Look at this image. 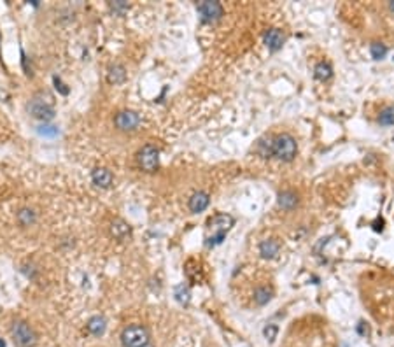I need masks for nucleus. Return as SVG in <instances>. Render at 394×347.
Instances as JSON below:
<instances>
[{"instance_id":"nucleus-1","label":"nucleus","mask_w":394,"mask_h":347,"mask_svg":"<svg viewBox=\"0 0 394 347\" xmlns=\"http://www.w3.org/2000/svg\"><path fill=\"white\" fill-rule=\"evenodd\" d=\"M233 223H235V219L230 214H215L214 217H211L209 219V228L214 231V235L207 239V246H217V244L223 242L224 237H226V231L231 228Z\"/></svg>"},{"instance_id":"nucleus-2","label":"nucleus","mask_w":394,"mask_h":347,"mask_svg":"<svg viewBox=\"0 0 394 347\" xmlns=\"http://www.w3.org/2000/svg\"><path fill=\"white\" fill-rule=\"evenodd\" d=\"M296 140L289 133L273 137V156H277L282 162H291L296 156Z\"/></svg>"},{"instance_id":"nucleus-3","label":"nucleus","mask_w":394,"mask_h":347,"mask_svg":"<svg viewBox=\"0 0 394 347\" xmlns=\"http://www.w3.org/2000/svg\"><path fill=\"white\" fill-rule=\"evenodd\" d=\"M121 342L125 347H146L149 344L148 330L140 325L126 326L121 333Z\"/></svg>"},{"instance_id":"nucleus-4","label":"nucleus","mask_w":394,"mask_h":347,"mask_svg":"<svg viewBox=\"0 0 394 347\" xmlns=\"http://www.w3.org/2000/svg\"><path fill=\"white\" fill-rule=\"evenodd\" d=\"M11 333H13L14 342L18 344L19 347H32L37 342L35 331H33L27 323H23V321H16V323H14Z\"/></svg>"},{"instance_id":"nucleus-5","label":"nucleus","mask_w":394,"mask_h":347,"mask_svg":"<svg viewBox=\"0 0 394 347\" xmlns=\"http://www.w3.org/2000/svg\"><path fill=\"white\" fill-rule=\"evenodd\" d=\"M139 163L146 172H154L158 168V165H160V153H158V149L151 144L144 146L139 153Z\"/></svg>"},{"instance_id":"nucleus-6","label":"nucleus","mask_w":394,"mask_h":347,"mask_svg":"<svg viewBox=\"0 0 394 347\" xmlns=\"http://www.w3.org/2000/svg\"><path fill=\"white\" fill-rule=\"evenodd\" d=\"M198 16L202 19L203 23H212V21H217L224 14L223 5L219 2H202L198 4Z\"/></svg>"},{"instance_id":"nucleus-7","label":"nucleus","mask_w":394,"mask_h":347,"mask_svg":"<svg viewBox=\"0 0 394 347\" xmlns=\"http://www.w3.org/2000/svg\"><path fill=\"white\" fill-rule=\"evenodd\" d=\"M140 125V117L137 113H133V111H123V113H119L116 116V126L119 128V130H135L137 126Z\"/></svg>"},{"instance_id":"nucleus-8","label":"nucleus","mask_w":394,"mask_h":347,"mask_svg":"<svg viewBox=\"0 0 394 347\" xmlns=\"http://www.w3.org/2000/svg\"><path fill=\"white\" fill-rule=\"evenodd\" d=\"M284 41H286V37H284V33L279 30V28H270V30L264 33V42H266L270 51H279L282 48Z\"/></svg>"},{"instance_id":"nucleus-9","label":"nucleus","mask_w":394,"mask_h":347,"mask_svg":"<svg viewBox=\"0 0 394 347\" xmlns=\"http://www.w3.org/2000/svg\"><path fill=\"white\" fill-rule=\"evenodd\" d=\"M209 202H211L209 195L203 193V191H198L189 198V209H191V212H202L209 207Z\"/></svg>"},{"instance_id":"nucleus-10","label":"nucleus","mask_w":394,"mask_h":347,"mask_svg":"<svg viewBox=\"0 0 394 347\" xmlns=\"http://www.w3.org/2000/svg\"><path fill=\"white\" fill-rule=\"evenodd\" d=\"M91 179L100 188H109L112 184V174L107 168H95L93 174H91Z\"/></svg>"},{"instance_id":"nucleus-11","label":"nucleus","mask_w":394,"mask_h":347,"mask_svg":"<svg viewBox=\"0 0 394 347\" xmlns=\"http://www.w3.org/2000/svg\"><path fill=\"white\" fill-rule=\"evenodd\" d=\"M279 251H280V244L277 242V240H264L263 244L260 246V252L261 256L266 258V260H272V258H275L279 254Z\"/></svg>"},{"instance_id":"nucleus-12","label":"nucleus","mask_w":394,"mask_h":347,"mask_svg":"<svg viewBox=\"0 0 394 347\" xmlns=\"http://www.w3.org/2000/svg\"><path fill=\"white\" fill-rule=\"evenodd\" d=\"M111 231H112V235H114L116 239H119V240H125L126 237H130V233H131L130 226L126 225L125 221H121V219H117V221H114V223H112Z\"/></svg>"},{"instance_id":"nucleus-13","label":"nucleus","mask_w":394,"mask_h":347,"mask_svg":"<svg viewBox=\"0 0 394 347\" xmlns=\"http://www.w3.org/2000/svg\"><path fill=\"white\" fill-rule=\"evenodd\" d=\"M296 203H298V195L295 191H282L279 195V205L282 209L289 211V209L296 207Z\"/></svg>"},{"instance_id":"nucleus-14","label":"nucleus","mask_w":394,"mask_h":347,"mask_svg":"<svg viewBox=\"0 0 394 347\" xmlns=\"http://www.w3.org/2000/svg\"><path fill=\"white\" fill-rule=\"evenodd\" d=\"M105 328H107V323H105V319L100 317V315H95V317H91V319L88 321V330H90L93 335H97V337L103 335Z\"/></svg>"},{"instance_id":"nucleus-15","label":"nucleus","mask_w":394,"mask_h":347,"mask_svg":"<svg viewBox=\"0 0 394 347\" xmlns=\"http://www.w3.org/2000/svg\"><path fill=\"white\" fill-rule=\"evenodd\" d=\"M313 76H315V79H319V81H328L329 77L333 76V68L329 63H317L315 65V68H313Z\"/></svg>"},{"instance_id":"nucleus-16","label":"nucleus","mask_w":394,"mask_h":347,"mask_svg":"<svg viewBox=\"0 0 394 347\" xmlns=\"http://www.w3.org/2000/svg\"><path fill=\"white\" fill-rule=\"evenodd\" d=\"M256 151H258L263 158L273 156V137L261 139L260 142H258V146H256Z\"/></svg>"},{"instance_id":"nucleus-17","label":"nucleus","mask_w":394,"mask_h":347,"mask_svg":"<svg viewBox=\"0 0 394 347\" xmlns=\"http://www.w3.org/2000/svg\"><path fill=\"white\" fill-rule=\"evenodd\" d=\"M32 114L39 119H51L53 117V111L49 107H46L44 104H33L32 105Z\"/></svg>"},{"instance_id":"nucleus-18","label":"nucleus","mask_w":394,"mask_h":347,"mask_svg":"<svg viewBox=\"0 0 394 347\" xmlns=\"http://www.w3.org/2000/svg\"><path fill=\"white\" fill-rule=\"evenodd\" d=\"M378 123L384 126H393L394 125V105L385 107L378 116Z\"/></svg>"},{"instance_id":"nucleus-19","label":"nucleus","mask_w":394,"mask_h":347,"mask_svg":"<svg viewBox=\"0 0 394 347\" xmlns=\"http://www.w3.org/2000/svg\"><path fill=\"white\" fill-rule=\"evenodd\" d=\"M254 300L258 305H264V303H268L270 300H272V289L268 288H258L254 293Z\"/></svg>"},{"instance_id":"nucleus-20","label":"nucleus","mask_w":394,"mask_h":347,"mask_svg":"<svg viewBox=\"0 0 394 347\" xmlns=\"http://www.w3.org/2000/svg\"><path fill=\"white\" fill-rule=\"evenodd\" d=\"M126 77V72L125 68L121 67V65H116V67L111 68V72H109V81L114 83V84H117V83H123Z\"/></svg>"},{"instance_id":"nucleus-21","label":"nucleus","mask_w":394,"mask_h":347,"mask_svg":"<svg viewBox=\"0 0 394 347\" xmlns=\"http://www.w3.org/2000/svg\"><path fill=\"white\" fill-rule=\"evenodd\" d=\"M370 53H372L373 60H382L385 54H387V48H385L384 44H380V42H373V44L370 46Z\"/></svg>"},{"instance_id":"nucleus-22","label":"nucleus","mask_w":394,"mask_h":347,"mask_svg":"<svg viewBox=\"0 0 394 347\" xmlns=\"http://www.w3.org/2000/svg\"><path fill=\"white\" fill-rule=\"evenodd\" d=\"M175 298H177L181 303H188L189 302V289L184 288V284L177 286V288H175Z\"/></svg>"},{"instance_id":"nucleus-23","label":"nucleus","mask_w":394,"mask_h":347,"mask_svg":"<svg viewBox=\"0 0 394 347\" xmlns=\"http://www.w3.org/2000/svg\"><path fill=\"white\" fill-rule=\"evenodd\" d=\"M18 219H19V223H21V225L28 226L30 223H33L35 216H33V212H32V211H28V209H23V211L18 214Z\"/></svg>"},{"instance_id":"nucleus-24","label":"nucleus","mask_w":394,"mask_h":347,"mask_svg":"<svg viewBox=\"0 0 394 347\" xmlns=\"http://www.w3.org/2000/svg\"><path fill=\"white\" fill-rule=\"evenodd\" d=\"M277 326L275 325H266L264 326V330H263V333H264V337H266V340H270V342H273L275 340V337H277Z\"/></svg>"},{"instance_id":"nucleus-25","label":"nucleus","mask_w":394,"mask_h":347,"mask_svg":"<svg viewBox=\"0 0 394 347\" xmlns=\"http://www.w3.org/2000/svg\"><path fill=\"white\" fill-rule=\"evenodd\" d=\"M112 9L116 11V13L123 14L125 11H128V4H126V2H114V4H112Z\"/></svg>"},{"instance_id":"nucleus-26","label":"nucleus","mask_w":394,"mask_h":347,"mask_svg":"<svg viewBox=\"0 0 394 347\" xmlns=\"http://www.w3.org/2000/svg\"><path fill=\"white\" fill-rule=\"evenodd\" d=\"M53 81H54V84H56V90H60V93H62V95H67V93H68V90H67V88H65V84H63V83L60 81V77L54 76V77H53Z\"/></svg>"},{"instance_id":"nucleus-27","label":"nucleus","mask_w":394,"mask_h":347,"mask_svg":"<svg viewBox=\"0 0 394 347\" xmlns=\"http://www.w3.org/2000/svg\"><path fill=\"white\" fill-rule=\"evenodd\" d=\"M49 128H51V126H42V128H41V130H39V132H41L42 135H51V137L58 133V130H56V128H53V130H49Z\"/></svg>"},{"instance_id":"nucleus-28","label":"nucleus","mask_w":394,"mask_h":347,"mask_svg":"<svg viewBox=\"0 0 394 347\" xmlns=\"http://www.w3.org/2000/svg\"><path fill=\"white\" fill-rule=\"evenodd\" d=\"M389 9H391V11H393V13H394V2H389Z\"/></svg>"},{"instance_id":"nucleus-29","label":"nucleus","mask_w":394,"mask_h":347,"mask_svg":"<svg viewBox=\"0 0 394 347\" xmlns=\"http://www.w3.org/2000/svg\"><path fill=\"white\" fill-rule=\"evenodd\" d=\"M0 347H4V342H0Z\"/></svg>"},{"instance_id":"nucleus-30","label":"nucleus","mask_w":394,"mask_h":347,"mask_svg":"<svg viewBox=\"0 0 394 347\" xmlns=\"http://www.w3.org/2000/svg\"><path fill=\"white\" fill-rule=\"evenodd\" d=\"M146 347H152V346H151V344H148V346H146Z\"/></svg>"},{"instance_id":"nucleus-31","label":"nucleus","mask_w":394,"mask_h":347,"mask_svg":"<svg viewBox=\"0 0 394 347\" xmlns=\"http://www.w3.org/2000/svg\"><path fill=\"white\" fill-rule=\"evenodd\" d=\"M393 144H394V137H393Z\"/></svg>"}]
</instances>
